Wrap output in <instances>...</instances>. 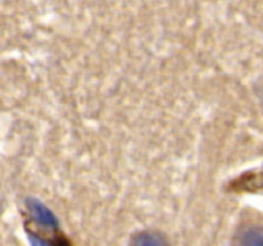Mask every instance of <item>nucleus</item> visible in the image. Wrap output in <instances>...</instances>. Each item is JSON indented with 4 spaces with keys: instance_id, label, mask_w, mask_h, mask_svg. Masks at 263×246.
Returning a JSON list of instances; mask_svg holds the SVG:
<instances>
[{
    "instance_id": "1",
    "label": "nucleus",
    "mask_w": 263,
    "mask_h": 246,
    "mask_svg": "<svg viewBox=\"0 0 263 246\" xmlns=\"http://www.w3.org/2000/svg\"><path fill=\"white\" fill-rule=\"evenodd\" d=\"M25 228L32 246H71L54 213L37 199L25 200Z\"/></svg>"
},
{
    "instance_id": "2",
    "label": "nucleus",
    "mask_w": 263,
    "mask_h": 246,
    "mask_svg": "<svg viewBox=\"0 0 263 246\" xmlns=\"http://www.w3.org/2000/svg\"><path fill=\"white\" fill-rule=\"evenodd\" d=\"M231 246H263V228L258 218L244 219L236 227Z\"/></svg>"
},
{
    "instance_id": "3",
    "label": "nucleus",
    "mask_w": 263,
    "mask_h": 246,
    "mask_svg": "<svg viewBox=\"0 0 263 246\" xmlns=\"http://www.w3.org/2000/svg\"><path fill=\"white\" fill-rule=\"evenodd\" d=\"M127 246H174V243L163 231L144 228L131 235Z\"/></svg>"
}]
</instances>
